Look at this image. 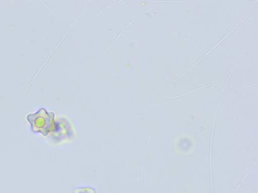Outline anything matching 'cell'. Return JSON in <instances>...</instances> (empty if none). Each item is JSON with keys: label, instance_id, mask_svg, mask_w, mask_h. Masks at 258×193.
<instances>
[{"label": "cell", "instance_id": "cell-1", "mask_svg": "<svg viewBox=\"0 0 258 193\" xmlns=\"http://www.w3.org/2000/svg\"><path fill=\"white\" fill-rule=\"evenodd\" d=\"M54 118V114L53 113H48L43 109L35 114L27 116L32 129L35 132H40L45 136L50 131L54 130L55 125Z\"/></svg>", "mask_w": 258, "mask_h": 193}, {"label": "cell", "instance_id": "cell-2", "mask_svg": "<svg viewBox=\"0 0 258 193\" xmlns=\"http://www.w3.org/2000/svg\"><path fill=\"white\" fill-rule=\"evenodd\" d=\"M74 193H96L95 189L91 187H82L76 188Z\"/></svg>", "mask_w": 258, "mask_h": 193}]
</instances>
